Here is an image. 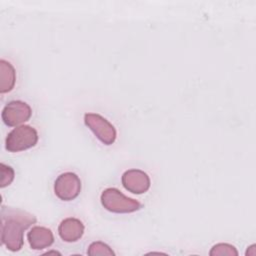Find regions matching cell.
Here are the masks:
<instances>
[{"label":"cell","instance_id":"1","mask_svg":"<svg viewBox=\"0 0 256 256\" xmlns=\"http://www.w3.org/2000/svg\"><path fill=\"white\" fill-rule=\"evenodd\" d=\"M1 243L12 252L23 247V235L37 218L33 214L15 207L2 205L1 207Z\"/></svg>","mask_w":256,"mask_h":256},{"label":"cell","instance_id":"2","mask_svg":"<svg viewBox=\"0 0 256 256\" xmlns=\"http://www.w3.org/2000/svg\"><path fill=\"white\" fill-rule=\"evenodd\" d=\"M100 201L102 206L107 211L117 214L132 213L140 210L143 207L139 201L127 197L115 187L104 189L101 193Z\"/></svg>","mask_w":256,"mask_h":256},{"label":"cell","instance_id":"3","mask_svg":"<svg viewBox=\"0 0 256 256\" xmlns=\"http://www.w3.org/2000/svg\"><path fill=\"white\" fill-rule=\"evenodd\" d=\"M38 142L37 130L30 125H19L11 130L5 139V148L9 152H20L34 147Z\"/></svg>","mask_w":256,"mask_h":256},{"label":"cell","instance_id":"4","mask_svg":"<svg viewBox=\"0 0 256 256\" xmlns=\"http://www.w3.org/2000/svg\"><path fill=\"white\" fill-rule=\"evenodd\" d=\"M84 123L103 144L112 145L115 142L117 132L114 125L100 114L85 113Z\"/></svg>","mask_w":256,"mask_h":256},{"label":"cell","instance_id":"5","mask_svg":"<svg viewBox=\"0 0 256 256\" xmlns=\"http://www.w3.org/2000/svg\"><path fill=\"white\" fill-rule=\"evenodd\" d=\"M81 180L74 172L61 173L54 182V193L63 201H71L81 192Z\"/></svg>","mask_w":256,"mask_h":256},{"label":"cell","instance_id":"6","mask_svg":"<svg viewBox=\"0 0 256 256\" xmlns=\"http://www.w3.org/2000/svg\"><path fill=\"white\" fill-rule=\"evenodd\" d=\"M32 115V109L24 101L12 100L8 102L1 113V118L5 125L10 127H16L30 119Z\"/></svg>","mask_w":256,"mask_h":256},{"label":"cell","instance_id":"7","mask_svg":"<svg viewBox=\"0 0 256 256\" xmlns=\"http://www.w3.org/2000/svg\"><path fill=\"white\" fill-rule=\"evenodd\" d=\"M123 187L133 194H143L150 188L151 181L148 174L140 169L126 170L121 177Z\"/></svg>","mask_w":256,"mask_h":256},{"label":"cell","instance_id":"8","mask_svg":"<svg viewBox=\"0 0 256 256\" xmlns=\"http://www.w3.org/2000/svg\"><path fill=\"white\" fill-rule=\"evenodd\" d=\"M84 224L81 220L68 217L63 219L58 226V234L60 238L65 242H76L84 234Z\"/></svg>","mask_w":256,"mask_h":256},{"label":"cell","instance_id":"9","mask_svg":"<svg viewBox=\"0 0 256 256\" xmlns=\"http://www.w3.org/2000/svg\"><path fill=\"white\" fill-rule=\"evenodd\" d=\"M28 243L33 250H43L54 243L51 229L44 226H34L27 233Z\"/></svg>","mask_w":256,"mask_h":256},{"label":"cell","instance_id":"10","mask_svg":"<svg viewBox=\"0 0 256 256\" xmlns=\"http://www.w3.org/2000/svg\"><path fill=\"white\" fill-rule=\"evenodd\" d=\"M16 82V71L13 65L4 60H0V93L10 92Z\"/></svg>","mask_w":256,"mask_h":256},{"label":"cell","instance_id":"11","mask_svg":"<svg viewBox=\"0 0 256 256\" xmlns=\"http://www.w3.org/2000/svg\"><path fill=\"white\" fill-rule=\"evenodd\" d=\"M88 255H115V252L110 248L109 245L102 241L92 242L87 249Z\"/></svg>","mask_w":256,"mask_h":256},{"label":"cell","instance_id":"12","mask_svg":"<svg viewBox=\"0 0 256 256\" xmlns=\"http://www.w3.org/2000/svg\"><path fill=\"white\" fill-rule=\"evenodd\" d=\"M209 255L216 256V255H229V256H237L238 251L235 246L229 243H217L215 244L211 250L209 251Z\"/></svg>","mask_w":256,"mask_h":256},{"label":"cell","instance_id":"13","mask_svg":"<svg viewBox=\"0 0 256 256\" xmlns=\"http://www.w3.org/2000/svg\"><path fill=\"white\" fill-rule=\"evenodd\" d=\"M1 175H2V177H1L0 187L4 188L12 183V181L14 180L15 172L11 166L6 165L5 163L2 162L1 163Z\"/></svg>","mask_w":256,"mask_h":256}]
</instances>
